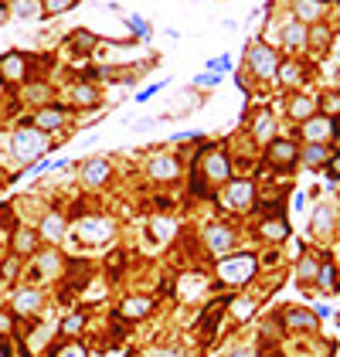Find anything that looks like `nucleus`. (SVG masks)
<instances>
[{"mask_svg": "<svg viewBox=\"0 0 340 357\" xmlns=\"http://www.w3.org/2000/svg\"><path fill=\"white\" fill-rule=\"evenodd\" d=\"M258 262H255L252 256H235V259H221L218 262V279L225 282V286H239V282H245V279H252Z\"/></svg>", "mask_w": 340, "mask_h": 357, "instance_id": "1", "label": "nucleus"}, {"mask_svg": "<svg viewBox=\"0 0 340 357\" xmlns=\"http://www.w3.org/2000/svg\"><path fill=\"white\" fill-rule=\"evenodd\" d=\"M249 69L258 79H272L279 72V55L265 45V41H252L249 45Z\"/></svg>", "mask_w": 340, "mask_h": 357, "instance_id": "2", "label": "nucleus"}, {"mask_svg": "<svg viewBox=\"0 0 340 357\" xmlns=\"http://www.w3.org/2000/svg\"><path fill=\"white\" fill-rule=\"evenodd\" d=\"M0 79H3L7 86L27 82V79H31V58H27L24 51H7V55H0Z\"/></svg>", "mask_w": 340, "mask_h": 357, "instance_id": "3", "label": "nucleus"}, {"mask_svg": "<svg viewBox=\"0 0 340 357\" xmlns=\"http://www.w3.org/2000/svg\"><path fill=\"white\" fill-rule=\"evenodd\" d=\"M14 153L27 164H34L41 153H45V136L41 130H17L14 133Z\"/></svg>", "mask_w": 340, "mask_h": 357, "instance_id": "4", "label": "nucleus"}, {"mask_svg": "<svg viewBox=\"0 0 340 357\" xmlns=\"http://www.w3.org/2000/svg\"><path fill=\"white\" fill-rule=\"evenodd\" d=\"M201 180H211V184H225L228 174H232V164H228V157L225 153H215V150H208L204 153V164L194 171Z\"/></svg>", "mask_w": 340, "mask_h": 357, "instance_id": "5", "label": "nucleus"}, {"mask_svg": "<svg viewBox=\"0 0 340 357\" xmlns=\"http://www.w3.org/2000/svg\"><path fill=\"white\" fill-rule=\"evenodd\" d=\"M62 126H65V109L62 106H41L34 112V130L51 133V130H62Z\"/></svg>", "mask_w": 340, "mask_h": 357, "instance_id": "6", "label": "nucleus"}, {"mask_svg": "<svg viewBox=\"0 0 340 357\" xmlns=\"http://www.w3.org/2000/svg\"><path fill=\"white\" fill-rule=\"evenodd\" d=\"M225 201H228L232 208H252L255 184H252V180H232V184H228V194H225Z\"/></svg>", "mask_w": 340, "mask_h": 357, "instance_id": "7", "label": "nucleus"}, {"mask_svg": "<svg viewBox=\"0 0 340 357\" xmlns=\"http://www.w3.org/2000/svg\"><path fill=\"white\" fill-rule=\"evenodd\" d=\"M109 235H112V225L106 218H85L79 225V238L82 242H106Z\"/></svg>", "mask_w": 340, "mask_h": 357, "instance_id": "8", "label": "nucleus"}, {"mask_svg": "<svg viewBox=\"0 0 340 357\" xmlns=\"http://www.w3.org/2000/svg\"><path fill=\"white\" fill-rule=\"evenodd\" d=\"M296 157H300V150H296L289 140H276V143L269 147V164H276V167H293Z\"/></svg>", "mask_w": 340, "mask_h": 357, "instance_id": "9", "label": "nucleus"}, {"mask_svg": "<svg viewBox=\"0 0 340 357\" xmlns=\"http://www.w3.org/2000/svg\"><path fill=\"white\" fill-rule=\"evenodd\" d=\"M204 242H208V249H211V252H218V256H221L225 249H232V245H235V235H232L225 225H215V228H208V232H204Z\"/></svg>", "mask_w": 340, "mask_h": 357, "instance_id": "10", "label": "nucleus"}, {"mask_svg": "<svg viewBox=\"0 0 340 357\" xmlns=\"http://www.w3.org/2000/svg\"><path fill=\"white\" fill-rule=\"evenodd\" d=\"M324 7H327V3H320V0H296L293 10H296V21L310 27V24L324 21Z\"/></svg>", "mask_w": 340, "mask_h": 357, "instance_id": "11", "label": "nucleus"}, {"mask_svg": "<svg viewBox=\"0 0 340 357\" xmlns=\"http://www.w3.org/2000/svg\"><path fill=\"white\" fill-rule=\"evenodd\" d=\"M306 31H310V27L300 24L296 17L286 21V27H282V45H286V48H303V45H306Z\"/></svg>", "mask_w": 340, "mask_h": 357, "instance_id": "12", "label": "nucleus"}, {"mask_svg": "<svg viewBox=\"0 0 340 357\" xmlns=\"http://www.w3.org/2000/svg\"><path fill=\"white\" fill-rule=\"evenodd\" d=\"M150 306H154V303H150L147 296H133V299H126V303L119 306V317H123V320H143V317L150 313Z\"/></svg>", "mask_w": 340, "mask_h": 357, "instance_id": "13", "label": "nucleus"}, {"mask_svg": "<svg viewBox=\"0 0 340 357\" xmlns=\"http://www.w3.org/2000/svg\"><path fill=\"white\" fill-rule=\"evenodd\" d=\"M177 171H180V164H177L173 157H157V160L150 164V177H157V180H173Z\"/></svg>", "mask_w": 340, "mask_h": 357, "instance_id": "14", "label": "nucleus"}, {"mask_svg": "<svg viewBox=\"0 0 340 357\" xmlns=\"http://www.w3.org/2000/svg\"><path fill=\"white\" fill-rule=\"evenodd\" d=\"M38 306H41V293H34V289H24V293H17V299H14V310H17L21 317L38 313Z\"/></svg>", "mask_w": 340, "mask_h": 357, "instance_id": "15", "label": "nucleus"}, {"mask_svg": "<svg viewBox=\"0 0 340 357\" xmlns=\"http://www.w3.org/2000/svg\"><path fill=\"white\" fill-rule=\"evenodd\" d=\"M10 14H17L21 21H34V17H45V7L41 0H14Z\"/></svg>", "mask_w": 340, "mask_h": 357, "instance_id": "16", "label": "nucleus"}, {"mask_svg": "<svg viewBox=\"0 0 340 357\" xmlns=\"http://www.w3.org/2000/svg\"><path fill=\"white\" fill-rule=\"evenodd\" d=\"M69 45H72V51H79V55H88V51H92V48L99 45V38H95L92 31H85V27H79V31H72Z\"/></svg>", "mask_w": 340, "mask_h": 357, "instance_id": "17", "label": "nucleus"}, {"mask_svg": "<svg viewBox=\"0 0 340 357\" xmlns=\"http://www.w3.org/2000/svg\"><path fill=\"white\" fill-rule=\"evenodd\" d=\"M330 133H334V130H330V119H313V116H310V119L303 123V136H310L313 143H317V140H327Z\"/></svg>", "mask_w": 340, "mask_h": 357, "instance_id": "18", "label": "nucleus"}, {"mask_svg": "<svg viewBox=\"0 0 340 357\" xmlns=\"http://www.w3.org/2000/svg\"><path fill=\"white\" fill-rule=\"evenodd\" d=\"M41 235L51 238V242H58V238L65 235V218H62V214H45V221H41Z\"/></svg>", "mask_w": 340, "mask_h": 357, "instance_id": "19", "label": "nucleus"}, {"mask_svg": "<svg viewBox=\"0 0 340 357\" xmlns=\"http://www.w3.org/2000/svg\"><path fill=\"white\" fill-rule=\"evenodd\" d=\"M286 323H289L293 330H313V327H317V317H313L310 310H289V313H286Z\"/></svg>", "mask_w": 340, "mask_h": 357, "instance_id": "20", "label": "nucleus"}, {"mask_svg": "<svg viewBox=\"0 0 340 357\" xmlns=\"http://www.w3.org/2000/svg\"><path fill=\"white\" fill-rule=\"evenodd\" d=\"M82 174H85V184H92V187L102 184V180L109 177V160H88Z\"/></svg>", "mask_w": 340, "mask_h": 357, "instance_id": "21", "label": "nucleus"}, {"mask_svg": "<svg viewBox=\"0 0 340 357\" xmlns=\"http://www.w3.org/2000/svg\"><path fill=\"white\" fill-rule=\"evenodd\" d=\"M300 157H303V164H310V167H320V164H327V160H330V150H327L324 143H310V147H306Z\"/></svg>", "mask_w": 340, "mask_h": 357, "instance_id": "22", "label": "nucleus"}, {"mask_svg": "<svg viewBox=\"0 0 340 357\" xmlns=\"http://www.w3.org/2000/svg\"><path fill=\"white\" fill-rule=\"evenodd\" d=\"M34 245H38V235H34L31 228H14V252H17V256L31 252Z\"/></svg>", "mask_w": 340, "mask_h": 357, "instance_id": "23", "label": "nucleus"}, {"mask_svg": "<svg viewBox=\"0 0 340 357\" xmlns=\"http://www.w3.org/2000/svg\"><path fill=\"white\" fill-rule=\"evenodd\" d=\"M313 109H317V106H313V99H306V95H296V99L289 102V116H293V119H303V123L313 116Z\"/></svg>", "mask_w": 340, "mask_h": 357, "instance_id": "24", "label": "nucleus"}, {"mask_svg": "<svg viewBox=\"0 0 340 357\" xmlns=\"http://www.w3.org/2000/svg\"><path fill=\"white\" fill-rule=\"evenodd\" d=\"M262 235H265V238H272V242H282V238L289 235V228H286V221H282V218H276V221H272V218H265V221H262Z\"/></svg>", "mask_w": 340, "mask_h": 357, "instance_id": "25", "label": "nucleus"}, {"mask_svg": "<svg viewBox=\"0 0 340 357\" xmlns=\"http://www.w3.org/2000/svg\"><path fill=\"white\" fill-rule=\"evenodd\" d=\"M330 228H334V214H330L327 204H320L317 214H313V232H317V235H327Z\"/></svg>", "mask_w": 340, "mask_h": 357, "instance_id": "26", "label": "nucleus"}, {"mask_svg": "<svg viewBox=\"0 0 340 357\" xmlns=\"http://www.w3.org/2000/svg\"><path fill=\"white\" fill-rule=\"evenodd\" d=\"M72 99H75L79 106H95V102H99V92H95V86H88V82H79V86L72 89Z\"/></svg>", "mask_w": 340, "mask_h": 357, "instance_id": "27", "label": "nucleus"}, {"mask_svg": "<svg viewBox=\"0 0 340 357\" xmlns=\"http://www.w3.org/2000/svg\"><path fill=\"white\" fill-rule=\"evenodd\" d=\"M225 306H228V299H218V303H211V306H208V313H204V334H211V330L218 327V320H221Z\"/></svg>", "mask_w": 340, "mask_h": 357, "instance_id": "28", "label": "nucleus"}, {"mask_svg": "<svg viewBox=\"0 0 340 357\" xmlns=\"http://www.w3.org/2000/svg\"><path fill=\"white\" fill-rule=\"evenodd\" d=\"M180 282H184V286H180V296H184V299H191V296H197V293L204 289V279H201V275H184Z\"/></svg>", "mask_w": 340, "mask_h": 357, "instance_id": "29", "label": "nucleus"}, {"mask_svg": "<svg viewBox=\"0 0 340 357\" xmlns=\"http://www.w3.org/2000/svg\"><path fill=\"white\" fill-rule=\"evenodd\" d=\"M276 75H279L286 86H293V82H300V75H303V72H300V65H296V62H286V65L279 62V72H276Z\"/></svg>", "mask_w": 340, "mask_h": 357, "instance_id": "30", "label": "nucleus"}, {"mask_svg": "<svg viewBox=\"0 0 340 357\" xmlns=\"http://www.w3.org/2000/svg\"><path fill=\"white\" fill-rule=\"evenodd\" d=\"M317 282H320L324 289H334V286H337V272H334L330 262H324V266H320V272H317Z\"/></svg>", "mask_w": 340, "mask_h": 357, "instance_id": "31", "label": "nucleus"}, {"mask_svg": "<svg viewBox=\"0 0 340 357\" xmlns=\"http://www.w3.org/2000/svg\"><path fill=\"white\" fill-rule=\"evenodd\" d=\"M272 130H276L272 116H269V112H262V116L255 119V136H258V140H269V133H272Z\"/></svg>", "mask_w": 340, "mask_h": 357, "instance_id": "32", "label": "nucleus"}, {"mask_svg": "<svg viewBox=\"0 0 340 357\" xmlns=\"http://www.w3.org/2000/svg\"><path fill=\"white\" fill-rule=\"evenodd\" d=\"M41 7H45V14L51 17V14H65V10H72L75 0H41Z\"/></svg>", "mask_w": 340, "mask_h": 357, "instance_id": "33", "label": "nucleus"}, {"mask_svg": "<svg viewBox=\"0 0 340 357\" xmlns=\"http://www.w3.org/2000/svg\"><path fill=\"white\" fill-rule=\"evenodd\" d=\"M126 21H130V27H133V34H136V38H143V41L150 38V24H147L143 17H126Z\"/></svg>", "mask_w": 340, "mask_h": 357, "instance_id": "34", "label": "nucleus"}, {"mask_svg": "<svg viewBox=\"0 0 340 357\" xmlns=\"http://www.w3.org/2000/svg\"><path fill=\"white\" fill-rule=\"evenodd\" d=\"M82 327H85V317L82 313H75V317H69V320L62 323V334H79Z\"/></svg>", "mask_w": 340, "mask_h": 357, "instance_id": "35", "label": "nucleus"}, {"mask_svg": "<svg viewBox=\"0 0 340 357\" xmlns=\"http://www.w3.org/2000/svg\"><path fill=\"white\" fill-rule=\"evenodd\" d=\"M232 306H235V317H239V320L252 317V310H255V303H252V299H235Z\"/></svg>", "mask_w": 340, "mask_h": 357, "instance_id": "36", "label": "nucleus"}, {"mask_svg": "<svg viewBox=\"0 0 340 357\" xmlns=\"http://www.w3.org/2000/svg\"><path fill=\"white\" fill-rule=\"evenodd\" d=\"M27 99H34V102H45V99H48V86H45V82H34V86H27Z\"/></svg>", "mask_w": 340, "mask_h": 357, "instance_id": "37", "label": "nucleus"}, {"mask_svg": "<svg viewBox=\"0 0 340 357\" xmlns=\"http://www.w3.org/2000/svg\"><path fill=\"white\" fill-rule=\"evenodd\" d=\"M51 357H85V351L79 344H69V347H58V351H51Z\"/></svg>", "mask_w": 340, "mask_h": 357, "instance_id": "38", "label": "nucleus"}, {"mask_svg": "<svg viewBox=\"0 0 340 357\" xmlns=\"http://www.w3.org/2000/svg\"><path fill=\"white\" fill-rule=\"evenodd\" d=\"M228 65H232V55H218V58L208 62V72H221V69H228Z\"/></svg>", "mask_w": 340, "mask_h": 357, "instance_id": "39", "label": "nucleus"}, {"mask_svg": "<svg viewBox=\"0 0 340 357\" xmlns=\"http://www.w3.org/2000/svg\"><path fill=\"white\" fill-rule=\"evenodd\" d=\"M17 275V256H10L3 266H0V279H14Z\"/></svg>", "mask_w": 340, "mask_h": 357, "instance_id": "40", "label": "nucleus"}, {"mask_svg": "<svg viewBox=\"0 0 340 357\" xmlns=\"http://www.w3.org/2000/svg\"><path fill=\"white\" fill-rule=\"evenodd\" d=\"M317 272H320V266H317L313 259H306V262L300 266V275H303V279H317Z\"/></svg>", "mask_w": 340, "mask_h": 357, "instance_id": "41", "label": "nucleus"}, {"mask_svg": "<svg viewBox=\"0 0 340 357\" xmlns=\"http://www.w3.org/2000/svg\"><path fill=\"white\" fill-rule=\"evenodd\" d=\"M0 225H3V228H14V211H10V204H0Z\"/></svg>", "mask_w": 340, "mask_h": 357, "instance_id": "42", "label": "nucleus"}, {"mask_svg": "<svg viewBox=\"0 0 340 357\" xmlns=\"http://www.w3.org/2000/svg\"><path fill=\"white\" fill-rule=\"evenodd\" d=\"M327 174H330V177H334V180L340 177V153H334V157L327 160Z\"/></svg>", "mask_w": 340, "mask_h": 357, "instance_id": "43", "label": "nucleus"}, {"mask_svg": "<svg viewBox=\"0 0 340 357\" xmlns=\"http://www.w3.org/2000/svg\"><path fill=\"white\" fill-rule=\"evenodd\" d=\"M324 109H330V112L340 109V95H337V92H334V95H324Z\"/></svg>", "mask_w": 340, "mask_h": 357, "instance_id": "44", "label": "nucleus"}, {"mask_svg": "<svg viewBox=\"0 0 340 357\" xmlns=\"http://www.w3.org/2000/svg\"><path fill=\"white\" fill-rule=\"evenodd\" d=\"M10 327H14V320L7 313H0V334H10Z\"/></svg>", "mask_w": 340, "mask_h": 357, "instance_id": "45", "label": "nucleus"}, {"mask_svg": "<svg viewBox=\"0 0 340 357\" xmlns=\"http://www.w3.org/2000/svg\"><path fill=\"white\" fill-rule=\"evenodd\" d=\"M7 21H10V3L0 0V24H7Z\"/></svg>", "mask_w": 340, "mask_h": 357, "instance_id": "46", "label": "nucleus"}, {"mask_svg": "<svg viewBox=\"0 0 340 357\" xmlns=\"http://www.w3.org/2000/svg\"><path fill=\"white\" fill-rule=\"evenodd\" d=\"M55 266H58V259H51V256H45V259H41V272H51Z\"/></svg>", "mask_w": 340, "mask_h": 357, "instance_id": "47", "label": "nucleus"}, {"mask_svg": "<svg viewBox=\"0 0 340 357\" xmlns=\"http://www.w3.org/2000/svg\"><path fill=\"white\" fill-rule=\"evenodd\" d=\"M197 86H218V75H211V72H208V75H201V79H197Z\"/></svg>", "mask_w": 340, "mask_h": 357, "instance_id": "48", "label": "nucleus"}, {"mask_svg": "<svg viewBox=\"0 0 340 357\" xmlns=\"http://www.w3.org/2000/svg\"><path fill=\"white\" fill-rule=\"evenodd\" d=\"M154 357H184V351H177V347H167V351H157Z\"/></svg>", "mask_w": 340, "mask_h": 357, "instance_id": "49", "label": "nucleus"}, {"mask_svg": "<svg viewBox=\"0 0 340 357\" xmlns=\"http://www.w3.org/2000/svg\"><path fill=\"white\" fill-rule=\"evenodd\" d=\"M330 130H334V133L340 136V116H337V123H330Z\"/></svg>", "mask_w": 340, "mask_h": 357, "instance_id": "50", "label": "nucleus"}, {"mask_svg": "<svg viewBox=\"0 0 340 357\" xmlns=\"http://www.w3.org/2000/svg\"><path fill=\"white\" fill-rule=\"evenodd\" d=\"M320 3H330V0H320Z\"/></svg>", "mask_w": 340, "mask_h": 357, "instance_id": "51", "label": "nucleus"}]
</instances>
